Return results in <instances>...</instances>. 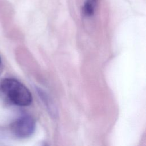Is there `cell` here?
<instances>
[{"label": "cell", "mask_w": 146, "mask_h": 146, "mask_svg": "<svg viewBox=\"0 0 146 146\" xmlns=\"http://www.w3.org/2000/svg\"><path fill=\"white\" fill-rule=\"evenodd\" d=\"M0 90L7 99L18 106H27L32 102V96L29 89L14 78H6L0 84Z\"/></svg>", "instance_id": "6da1fadb"}, {"label": "cell", "mask_w": 146, "mask_h": 146, "mask_svg": "<svg viewBox=\"0 0 146 146\" xmlns=\"http://www.w3.org/2000/svg\"><path fill=\"white\" fill-rule=\"evenodd\" d=\"M10 128L15 136L19 138H26L30 136L34 132L35 123L31 116L23 115L11 123Z\"/></svg>", "instance_id": "7a4b0ae2"}, {"label": "cell", "mask_w": 146, "mask_h": 146, "mask_svg": "<svg viewBox=\"0 0 146 146\" xmlns=\"http://www.w3.org/2000/svg\"><path fill=\"white\" fill-rule=\"evenodd\" d=\"M98 0H86L83 7V11L86 17L94 15Z\"/></svg>", "instance_id": "3957f363"}, {"label": "cell", "mask_w": 146, "mask_h": 146, "mask_svg": "<svg viewBox=\"0 0 146 146\" xmlns=\"http://www.w3.org/2000/svg\"><path fill=\"white\" fill-rule=\"evenodd\" d=\"M0 63H1V58H0Z\"/></svg>", "instance_id": "277c9868"}]
</instances>
